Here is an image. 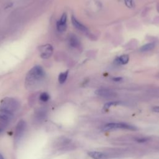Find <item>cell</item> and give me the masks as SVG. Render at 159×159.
I'll list each match as a JSON object with an SVG mask.
<instances>
[{
    "mask_svg": "<svg viewBox=\"0 0 159 159\" xmlns=\"http://www.w3.org/2000/svg\"><path fill=\"white\" fill-rule=\"evenodd\" d=\"M13 114L0 110V133L2 132L9 125Z\"/></svg>",
    "mask_w": 159,
    "mask_h": 159,
    "instance_id": "obj_4",
    "label": "cell"
},
{
    "mask_svg": "<svg viewBox=\"0 0 159 159\" xmlns=\"http://www.w3.org/2000/svg\"><path fill=\"white\" fill-rule=\"evenodd\" d=\"M69 43L71 47L74 48H78L80 45L78 39L74 35H71L69 37Z\"/></svg>",
    "mask_w": 159,
    "mask_h": 159,
    "instance_id": "obj_12",
    "label": "cell"
},
{
    "mask_svg": "<svg viewBox=\"0 0 159 159\" xmlns=\"http://www.w3.org/2000/svg\"><path fill=\"white\" fill-rule=\"evenodd\" d=\"M19 106V104L16 99L10 97H6L1 101L0 110L13 114L18 109Z\"/></svg>",
    "mask_w": 159,
    "mask_h": 159,
    "instance_id": "obj_2",
    "label": "cell"
},
{
    "mask_svg": "<svg viewBox=\"0 0 159 159\" xmlns=\"http://www.w3.org/2000/svg\"><path fill=\"white\" fill-rule=\"evenodd\" d=\"M129 57L127 55H123L116 58V61L119 64H126L129 61Z\"/></svg>",
    "mask_w": 159,
    "mask_h": 159,
    "instance_id": "obj_13",
    "label": "cell"
},
{
    "mask_svg": "<svg viewBox=\"0 0 159 159\" xmlns=\"http://www.w3.org/2000/svg\"><path fill=\"white\" fill-rule=\"evenodd\" d=\"M88 155L93 159H107V156L106 154L96 151H91L88 152Z\"/></svg>",
    "mask_w": 159,
    "mask_h": 159,
    "instance_id": "obj_10",
    "label": "cell"
},
{
    "mask_svg": "<svg viewBox=\"0 0 159 159\" xmlns=\"http://www.w3.org/2000/svg\"><path fill=\"white\" fill-rule=\"evenodd\" d=\"M120 104V102H119V101H111V102H107L104 104V109H107L112 106H115V105H117V104Z\"/></svg>",
    "mask_w": 159,
    "mask_h": 159,
    "instance_id": "obj_16",
    "label": "cell"
},
{
    "mask_svg": "<svg viewBox=\"0 0 159 159\" xmlns=\"http://www.w3.org/2000/svg\"><path fill=\"white\" fill-rule=\"evenodd\" d=\"M39 51L41 52V57L43 58H49L53 53V47L50 44H45L39 47Z\"/></svg>",
    "mask_w": 159,
    "mask_h": 159,
    "instance_id": "obj_6",
    "label": "cell"
},
{
    "mask_svg": "<svg viewBox=\"0 0 159 159\" xmlns=\"http://www.w3.org/2000/svg\"><path fill=\"white\" fill-rule=\"evenodd\" d=\"M47 115V111L45 109H39L35 115V118L38 121L43 120Z\"/></svg>",
    "mask_w": 159,
    "mask_h": 159,
    "instance_id": "obj_11",
    "label": "cell"
},
{
    "mask_svg": "<svg viewBox=\"0 0 159 159\" xmlns=\"http://www.w3.org/2000/svg\"><path fill=\"white\" fill-rule=\"evenodd\" d=\"M122 80L121 77H116L113 78V80L115 81H120Z\"/></svg>",
    "mask_w": 159,
    "mask_h": 159,
    "instance_id": "obj_21",
    "label": "cell"
},
{
    "mask_svg": "<svg viewBox=\"0 0 159 159\" xmlns=\"http://www.w3.org/2000/svg\"><path fill=\"white\" fill-rule=\"evenodd\" d=\"M96 95L103 98H112L116 96V93L107 89H99L95 91Z\"/></svg>",
    "mask_w": 159,
    "mask_h": 159,
    "instance_id": "obj_7",
    "label": "cell"
},
{
    "mask_svg": "<svg viewBox=\"0 0 159 159\" xmlns=\"http://www.w3.org/2000/svg\"><path fill=\"white\" fill-rule=\"evenodd\" d=\"M71 22L73 25L78 30H80L81 32H85V33H88V30L87 29L86 27H85L83 24H81V22H80L73 16H71Z\"/></svg>",
    "mask_w": 159,
    "mask_h": 159,
    "instance_id": "obj_9",
    "label": "cell"
},
{
    "mask_svg": "<svg viewBox=\"0 0 159 159\" xmlns=\"http://www.w3.org/2000/svg\"><path fill=\"white\" fill-rule=\"evenodd\" d=\"M153 111L156 112H159V106H155L153 107Z\"/></svg>",
    "mask_w": 159,
    "mask_h": 159,
    "instance_id": "obj_20",
    "label": "cell"
},
{
    "mask_svg": "<svg viewBox=\"0 0 159 159\" xmlns=\"http://www.w3.org/2000/svg\"><path fill=\"white\" fill-rule=\"evenodd\" d=\"M116 129H122L131 130H134L137 129V128L135 126L125 123H108L102 127V130L105 131Z\"/></svg>",
    "mask_w": 159,
    "mask_h": 159,
    "instance_id": "obj_3",
    "label": "cell"
},
{
    "mask_svg": "<svg viewBox=\"0 0 159 159\" xmlns=\"http://www.w3.org/2000/svg\"><path fill=\"white\" fill-rule=\"evenodd\" d=\"M45 76V72L40 66L33 67L26 76L27 83L30 84H35L40 81Z\"/></svg>",
    "mask_w": 159,
    "mask_h": 159,
    "instance_id": "obj_1",
    "label": "cell"
},
{
    "mask_svg": "<svg viewBox=\"0 0 159 159\" xmlns=\"http://www.w3.org/2000/svg\"><path fill=\"white\" fill-rule=\"evenodd\" d=\"M155 46V43L153 42L152 43H147L144 45H143L140 48V50L141 52H147V51H150L151 50H152L153 48H154Z\"/></svg>",
    "mask_w": 159,
    "mask_h": 159,
    "instance_id": "obj_14",
    "label": "cell"
},
{
    "mask_svg": "<svg viewBox=\"0 0 159 159\" xmlns=\"http://www.w3.org/2000/svg\"><path fill=\"white\" fill-rule=\"evenodd\" d=\"M49 95L47 93H42L40 96V99L42 101L46 102L49 99Z\"/></svg>",
    "mask_w": 159,
    "mask_h": 159,
    "instance_id": "obj_17",
    "label": "cell"
},
{
    "mask_svg": "<svg viewBox=\"0 0 159 159\" xmlns=\"http://www.w3.org/2000/svg\"><path fill=\"white\" fill-rule=\"evenodd\" d=\"M0 159H4V157H3V156L0 153Z\"/></svg>",
    "mask_w": 159,
    "mask_h": 159,
    "instance_id": "obj_22",
    "label": "cell"
},
{
    "mask_svg": "<svg viewBox=\"0 0 159 159\" xmlns=\"http://www.w3.org/2000/svg\"><path fill=\"white\" fill-rule=\"evenodd\" d=\"M68 74V70H66L63 73H61L58 76V81L60 83H63L67 78Z\"/></svg>",
    "mask_w": 159,
    "mask_h": 159,
    "instance_id": "obj_15",
    "label": "cell"
},
{
    "mask_svg": "<svg viewBox=\"0 0 159 159\" xmlns=\"http://www.w3.org/2000/svg\"><path fill=\"white\" fill-rule=\"evenodd\" d=\"M26 128V123L24 120H20L16 125L14 135V140L16 142H18L22 138Z\"/></svg>",
    "mask_w": 159,
    "mask_h": 159,
    "instance_id": "obj_5",
    "label": "cell"
},
{
    "mask_svg": "<svg viewBox=\"0 0 159 159\" xmlns=\"http://www.w3.org/2000/svg\"><path fill=\"white\" fill-rule=\"evenodd\" d=\"M138 142H140V143H142V142H145L146 141L148 140L147 139H144V138H140V139H135Z\"/></svg>",
    "mask_w": 159,
    "mask_h": 159,
    "instance_id": "obj_19",
    "label": "cell"
},
{
    "mask_svg": "<svg viewBox=\"0 0 159 159\" xmlns=\"http://www.w3.org/2000/svg\"><path fill=\"white\" fill-rule=\"evenodd\" d=\"M66 14L64 13L60 19L57 22V29L58 31L62 32H64L66 29Z\"/></svg>",
    "mask_w": 159,
    "mask_h": 159,
    "instance_id": "obj_8",
    "label": "cell"
},
{
    "mask_svg": "<svg viewBox=\"0 0 159 159\" xmlns=\"http://www.w3.org/2000/svg\"><path fill=\"white\" fill-rule=\"evenodd\" d=\"M125 2L126 5L129 7H132L134 6V3H133L132 0H125Z\"/></svg>",
    "mask_w": 159,
    "mask_h": 159,
    "instance_id": "obj_18",
    "label": "cell"
}]
</instances>
